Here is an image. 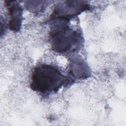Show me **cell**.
I'll return each mask as SVG.
<instances>
[{
    "mask_svg": "<svg viewBox=\"0 0 126 126\" xmlns=\"http://www.w3.org/2000/svg\"><path fill=\"white\" fill-rule=\"evenodd\" d=\"M49 39L53 51L69 54L78 50L83 43L81 33L70 28L69 20L51 17Z\"/></svg>",
    "mask_w": 126,
    "mask_h": 126,
    "instance_id": "6da1fadb",
    "label": "cell"
},
{
    "mask_svg": "<svg viewBox=\"0 0 126 126\" xmlns=\"http://www.w3.org/2000/svg\"><path fill=\"white\" fill-rule=\"evenodd\" d=\"M72 82L71 78L64 76L57 67L41 64L32 71L30 87L34 91L49 94L58 92L63 86Z\"/></svg>",
    "mask_w": 126,
    "mask_h": 126,
    "instance_id": "7a4b0ae2",
    "label": "cell"
},
{
    "mask_svg": "<svg viewBox=\"0 0 126 126\" xmlns=\"http://www.w3.org/2000/svg\"><path fill=\"white\" fill-rule=\"evenodd\" d=\"M90 8V5L84 1H65L57 4L51 17H58L70 20L81 12Z\"/></svg>",
    "mask_w": 126,
    "mask_h": 126,
    "instance_id": "3957f363",
    "label": "cell"
},
{
    "mask_svg": "<svg viewBox=\"0 0 126 126\" xmlns=\"http://www.w3.org/2000/svg\"><path fill=\"white\" fill-rule=\"evenodd\" d=\"M5 3L10 16L9 28L13 32H19L23 21V9L16 1H5Z\"/></svg>",
    "mask_w": 126,
    "mask_h": 126,
    "instance_id": "277c9868",
    "label": "cell"
},
{
    "mask_svg": "<svg viewBox=\"0 0 126 126\" xmlns=\"http://www.w3.org/2000/svg\"><path fill=\"white\" fill-rule=\"evenodd\" d=\"M69 75L72 80V78L78 79H86L91 75V69L82 58L75 57L70 60Z\"/></svg>",
    "mask_w": 126,
    "mask_h": 126,
    "instance_id": "5b68a950",
    "label": "cell"
}]
</instances>
